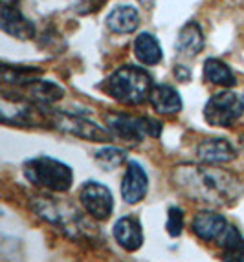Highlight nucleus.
Segmentation results:
<instances>
[{
    "mask_svg": "<svg viewBox=\"0 0 244 262\" xmlns=\"http://www.w3.org/2000/svg\"><path fill=\"white\" fill-rule=\"evenodd\" d=\"M134 55L141 64H147V66H156L164 59V52L160 48V42L156 40V37L147 33V31H144V33H139L136 37Z\"/></svg>",
    "mask_w": 244,
    "mask_h": 262,
    "instance_id": "19",
    "label": "nucleus"
},
{
    "mask_svg": "<svg viewBox=\"0 0 244 262\" xmlns=\"http://www.w3.org/2000/svg\"><path fill=\"white\" fill-rule=\"evenodd\" d=\"M240 99H242V105H244V94H242V97H240Z\"/></svg>",
    "mask_w": 244,
    "mask_h": 262,
    "instance_id": "25",
    "label": "nucleus"
},
{
    "mask_svg": "<svg viewBox=\"0 0 244 262\" xmlns=\"http://www.w3.org/2000/svg\"><path fill=\"white\" fill-rule=\"evenodd\" d=\"M149 101H151L154 112L160 116H174L182 110V97L176 92V88L169 86V84L153 86Z\"/></svg>",
    "mask_w": 244,
    "mask_h": 262,
    "instance_id": "14",
    "label": "nucleus"
},
{
    "mask_svg": "<svg viewBox=\"0 0 244 262\" xmlns=\"http://www.w3.org/2000/svg\"><path fill=\"white\" fill-rule=\"evenodd\" d=\"M26 180L35 187L50 192H66L74 184V170L61 160L39 156L26 160L22 165Z\"/></svg>",
    "mask_w": 244,
    "mask_h": 262,
    "instance_id": "3",
    "label": "nucleus"
},
{
    "mask_svg": "<svg viewBox=\"0 0 244 262\" xmlns=\"http://www.w3.org/2000/svg\"><path fill=\"white\" fill-rule=\"evenodd\" d=\"M103 90L119 103L141 105L153 92V79L144 68L127 64L109 75L103 83Z\"/></svg>",
    "mask_w": 244,
    "mask_h": 262,
    "instance_id": "2",
    "label": "nucleus"
},
{
    "mask_svg": "<svg viewBox=\"0 0 244 262\" xmlns=\"http://www.w3.org/2000/svg\"><path fill=\"white\" fill-rule=\"evenodd\" d=\"M149 191V176L145 169L138 162H129L125 174L121 180V198L125 204L134 206L147 196Z\"/></svg>",
    "mask_w": 244,
    "mask_h": 262,
    "instance_id": "10",
    "label": "nucleus"
},
{
    "mask_svg": "<svg viewBox=\"0 0 244 262\" xmlns=\"http://www.w3.org/2000/svg\"><path fill=\"white\" fill-rule=\"evenodd\" d=\"M174 184L189 198L211 207H231L244 192L235 174L208 163L178 165L174 169Z\"/></svg>",
    "mask_w": 244,
    "mask_h": 262,
    "instance_id": "1",
    "label": "nucleus"
},
{
    "mask_svg": "<svg viewBox=\"0 0 244 262\" xmlns=\"http://www.w3.org/2000/svg\"><path fill=\"white\" fill-rule=\"evenodd\" d=\"M174 77L182 83H188V81H191V70L186 66H174Z\"/></svg>",
    "mask_w": 244,
    "mask_h": 262,
    "instance_id": "23",
    "label": "nucleus"
},
{
    "mask_svg": "<svg viewBox=\"0 0 244 262\" xmlns=\"http://www.w3.org/2000/svg\"><path fill=\"white\" fill-rule=\"evenodd\" d=\"M70 204L59 202L55 198L43 196L31 202V207L39 216H43L46 222L57 226L66 235H81L83 229V216L74 209L68 207Z\"/></svg>",
    "mask_w": 244,
    "mask_h": 262,
    "instance_id": "5",
    "label": "nucleus"
},
{
    "mask_svg": "<svg viewBox=\"0 0 244 262\" xmlns=\"http://www.w3.org/2000/svg\"><path fill=\"white\" fill-rule=\"evenodd\" d=\"M107 26L112 33H132L139 26V13L134 6H118L107 17Z\"/></svg>",
    "mask_w": 244,
    "mask_h": 262,
    "instance_id": "16",
    "label": "nucleus"
},
{
    "mask_svg": "<svg viewBox=\"0 0 244 262\" xmlns=\"http://www.w3.org/2000/svg\"><path fill=\"white\" fill-rule=\"evenodd\" d=\"M202 70H204V81L215 84V86L231 88L237 84L235 74H233L230 66L220 61V59H215V57L206 59Z\"/></svg>",
    "mask_w": 244,
    "mask_h": 262,
    "instance_id": "20",
    "label": "nucleus"
},
{
    "mask_svg": "<svg viewBox=\"0 0 244 262\" xmlns=\"http://www.w3.org/2000/svg\"><path fill=\"white\" fill-rule=\"evenodd\" d=\"M107 125H109V130L114 136H118L121 141L132 145L141 143L144 138H147V136L158 138L161 134V128H164V123L158 121L156 118H149V116L134 118V116H125V114L109 116Z\"/></svg>",
    "mask_w": 244,
    "mask_h": 262,
    "instance_id": "4",
    "label": "nucleus"
},
{
    "mask_svg": "<svg viewBox=\"0 0 244 262\" xmlns=\"http://www.w3.org/2000/svg\"><path fill=\"white\" fill-rule=\"evenodd\" d=\"M138 2L144 6V8H147V9H151L154 6V0H138Z\"/></svg>",
    "mask_w": 244,
    "mask_h": 262,
    "instance_id": "24",
    "label": "nucleus"
},
{
    "mask_svg": "<svg viewBox=\"0 0 244 262\" xmlns=\"http://www.w3.org/2000/svg\"><path fill=\"white\" fill-rule=\"evenodd\" d=\"M79 202L94 220L105 222L114 211V196L107 185L99 182H85L79 189Z\"/></svg>",
    "mask_w": 244,
    "mask_h": 262,
    "instance_id": "8",
    "label": "nucleus"
},
{
    "mask_svg": "<svg viewBox=\"0 0 244 262\" xmlns=\"http://www.w3.org/2000/svg\"><path fill=\"white\" fill-rule=\"evenodd\" d=\"M18 86L26 88L30 101L37 103V105L50 106L53 103H57L59 99H63L65 96V90H63L59 84L52 83V81H43V79H30L24 84H18Z\"/></svg>",
    "mask_w": 244,
    "mask_h": 262,
    "instance_id": "15",
    "label": "nucleus"
},
{
    "mask_svg": "<svg viewBox=\"0 0 244 262\" xmlns=\"http://www.w3.org/2000/svg\"><path fill=\"white\" fill-rule=\"evenodd\" d=\"M127 160V152L119 147H101L96 152V163L105 170H114Z\"/></svg>",
    "mask_w": 244,
    "mask_h": 262,
    "instance_id": "21",
    "label": "nucleus"
},
{
    "mask_svg": "<svg viewBox=\"0 0 244 262\" xmlns=\"http://www.w3.org/2000/svg\"><path fill=\"white\" fill-rule=\"evenodd\" d=\"M176 50L186 57H195L204 50V33L196 22H188L176 37Z\"/></svg>",
    "mask_w": 244,
    "mask_h": 262,
    "instance_id": "17",
    "label": "nucleus"
},
{
    "mask_svg": "<svg viewBox=\"0 0 244 262\" xmlns=\"http://www.w3.org/2000/svg\"><path fill=\"white\" fill-rule=\"evenodd\" d=\"M0 26H2V31H4V33L15 37V39H18V40H30L35 37L33 22L28 20V18L21 13V9L8 4V2L2 4V11H0Z\"/></svg>",
    "mask_w": 244,
    "mask_h": 262,
    "instance_id": "12",
    "label": "nucleus"
},
{
    "mask_svg": "<svg viewBox=\"0 0 244 262\" xmlns=\"http://www.w3.org/2000/svg\"><path fill=\"white\" fill-rule=\"evenodd\" d=\"M230 226L231 224L228 222L224 214L211 209L198 211L191 220V229L196 235V238H200L204 242H215V244L228 231Z\"/></svg>",
    "mask_w": 244,
    "mask_h": 262,
    "instance_id": "9",
    "label": "nucleus"
},
{
    "mask_svg": "<svg viewBox=\"0 0 244 262\" xmlns=\"http://www.w3.org/2000/svg\"><path fill=\"white\" fill-rule=\"evenodd\" d=\"M184 226H186V222H184V211L176 206H171L167 209V222H166V229L169 233V236H173V238L180 236L184 231Z\"/></svg>",
    "mask_w": 244,
    "mask_h": 262,
    "instance_id": "22",
    "label": "nucleus"
},
{
    "mask_svg": "<svg viewBox=\"0 0 244 262\" xmlns=\"http://www.w3.org/2000/svg\"><path fill=\"white\" fill-rule=\"evenodd\" d=\"M222 262H244V236L235 226H230L217 242Z\"/></svg>",
    "mask_w": 244,
    "mask_h": 262,
    "instance_id": "18",
    "label": "nucleus"
},
{
    "mask_svg": "<svg viewBox=\"0 0 244 262\" xmlns=\"http://www.w3.org/2000/svg\"><path fill=\"white\" fill-rule=\"evenodd\" d=\"M52 127L61 132H66V134L77 136L81 140L97 141V143L110 141V138H112V134H109L103 127H99L87 118L75 116V114L52 112Z\"/></svg>",
    "mask_w": 244,
    "mask_h": 262,
    "instance_id": "7",
    "label": "nucleus"
},
{
    "mask_svg": "<svg viewBox=\"0 0 244 262\" xmlns=\"http://www.w3.org/2000/svg\"><path fill=\"white\" fill-rule=\"evenodd\" d=\"M196 158L208 165H218V163H228L235 160L237 150L224 138H208L196 147Z\"/></svg>",
    "mask_w": 244,
    "mask_h": 262,
    "instance_id": "13",
    "label": "nucleus"
},
{
    "mask_svg": "<svg viewBox=\"0 0 244 262\" xmlns=\"http://www.w3.org/2000/svg\"><path fill=\"white\" fill-rule=\"evenodd\" d=\"M244 112L242 99L231 90H222L208 99L204 105V119L211 127H233Z\"/></svg>",
    "mask_w": 244,
    "mask_h": 262,
    "instance_id": "6",
    "label": "nucleus"
},
{
    "mask_svg": "<svg viewBox=\"0 0 244 262\" xmlns=\"http://www.w3.org/2000/svg\"><path fill=\"white\" fill-rule=\"evenodd\" d=\"M112 235L119 248L129 251V253L138 251L145 242L141 222L132 214H127V216H121V219L116 220V224L112 227Z\"/></svg>",
    "mask_w": 244,
    "mask_h": 262,
    "instance_id": "11",
    "label": "nucleus"
}]
</instances>
